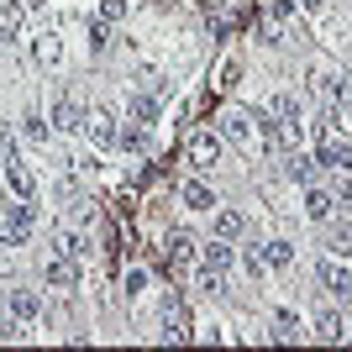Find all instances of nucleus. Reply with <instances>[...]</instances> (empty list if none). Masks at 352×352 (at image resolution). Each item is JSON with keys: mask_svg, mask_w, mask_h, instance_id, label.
Masks as SVG:
<instances>
[{"mask_svg": "<svg viewBox=\"0 0 352 352\" xmlns=\"http://www.w3.org/2000/svg\"><path fill=\"white\" fill-rule=\"evenodd\" d=\"M316 168H321V163L310 158V153H289V158H284V174H289L294 184H316Z\"/></svg>", "mask_w": 352, "mask_h": 352, "instance_id": "obj_17", "label": "nucleus"}, {"mask_svg": "<svg viewBox=\"0 0 352 352\" xmlns=\"http://www.w3.org/2000/svg\"><path fill=\"white\" fill-rule=\"evenodd\" d=\"M163 337H168V342H184V337H190V321H184V305H179L174 294L163 300Z\"/></svg>", "mask_w": 352, "mask_h": 352, "instance_id": "obj_13", "label": "nucleus"}, {"mask_svg": "<svg viewBox=\"0 0 352 352\" xmlns=\"http://www.w3.org/2000/svg\"><path fill=\"white\" fill-rule=\"evenodd\" d=\"M221 153H226V137L210 132V126L190 137V163H195V168H210V163H221Z\"/></svg>", "mask_w": 352, "mask_h": 352, "instance_id": "obj_4", "label": "nucleus"}, {"mask_svg": "<svg viewBox=\"0 0 352 352\" xmlns=\"http://www.w3.org/2000/svg\"><path fill=\"white\" fill-rule=\"evenodd\" d=\"M294 16V0H268V21H289Z\"/></svg>", "mask_w": 352, "mask_h": 352, "instance_id": "obj_34", "label": "nucleus"}, {"mask_svg": "<svg viewBox=\"0 0 352 352\" xmlns=\"http://www.w3.org/2000/svg\"><path fill=\"white\" fill-rule=\"evenodd\" d=\"M27 226H11V221H0V248H27Z\"/></svg>", "mask_w": 352, "mask_h": 352, "instance_id": "obj_26", "label": "nucleus"}, {"mask_svg": "<svg viewBox=\"0 0 352 352\" xmlns=\"http://www.w3.org/2000/svg\"><path fill=\"white\" fill-rule=\"evenodd\" d=\"M58 252H69V258H85V252H89V236L63 232V236H58Z\"/></svg>", "mask_w": 352, "mask_h": 352, "instance_id": "obj_27", "label": "nucleus"}, {"mask_svg": "<svg viewBox=\"0 0 352 352\" xmlns=\"http://www.w3.org/2000/svg\"><path fill=\"white\" fill-rule=\"evenodd\" d=\"M0 221H11V226H27V232H32V226H37V206H32V200H16V206H6Z\"/></svg>", "mask_w": 352, "mask_h": 352, "instance_id": "obj_23", "label": "nucleus"}, {"mask_svg": "<svg viewBox=\"0 0 352 352\" xmlns=\"http://www.w3.org/2000/svg\"><path fill=\"white\" fill-rule=\"evenodd\" d=\"M347 11H352V0H347Z\"/></svg>", "mask_w": 352, "mask_h": 352, "instance_id": "obj_38", "label": "nucleus"}, {"mask_svg": "<svg viewBox=\"0 0 352 352\" xmlns=\"http://www.w3.org/2000/svg\"><path fill=\"white\" fill-rule=\"evenodd\" d=\"M305 216H310V221H331V216H337V200H331V190H321V184H305Z\"/></svg>", "mask_w": 352, "mask_h": 352, "instance_id": "obj_11", "label": "nucleus"}, {"mask_svg": "<svg viewBox=\"0 0 352 352\" xmlns=\"http://www.w3.org/2000/svg\"><path fill=\"white\" fill-rule=\"evenodd\" d=\"M121 147H137V153H147V126H126V132H121Z\"/></svg>", "mask_w": 352, "mask_h": 352, "instance_id": "obj_30", "label": "nucleus"}, {"mask_svg": "<svg viewBox=\"0 0 352 352\" xmlns=\"http://www.w3.org/2000/svg\"><path fill=\"white\" fill-rule=\"evenodd\" d=\"M221 137H226V142H248L252 137V116L248 111H226V116H221Z\"/></svg>", "mask_w": 352, "mask_h": 352, "instance_id": "obj_16", "label": "nucleus"}, {"mask_svg": "<svg viewBox=\"0 0 352 352\" xmlns=\"http://www.w3.org/2000/svg\"><path fill=\"white\" fill-rule=\"evenodd\" d=\"M242 263H248V274H252V279H263V248H248V252H242Z\"/></svg>", "mask_w": 352, "mask_h": 352, "instance_id": "obj_32", "label": "nucleus"}, {"mask_svg": "<svg viewBox=\"0 0 352 352\" xmlns=\"http://www.w3.org/2000/svg\"><path fill=\"white\" fill-rule=\"evenodd\" d=\"M263 263L268 268H294V242H263Z\"/></svg>", "mask_w": 352, "mask_h": 352, "instance_id": "obj_21", "label": "nucleus"}, {"mask_svg": "<svg viewBox=\"0 0 352 352\" xmlns=\"http://www.w3.org/2000/svg\"><path fill=\"white\" fill-rule=\"evenodd\" d=\"M331 200H337V210H352V174H337V184H331Z\"/></svg>", "mask_w": 352, "mask_h": 352, "instance_id": "obj_28", "label": "nucleus"}, {"mask_svg": "<svg viewBox=\"0 0 352 352\" xmlns=\"http://www.w3.org/2000/svg\"><path fill=\"white\" fill-rule=\"evenodd\" d=\"M331 258H352V221L331 226Z\"/></svg>", "mask_w": 352, "mask_h": 352, "instance_id": "obj_24", "label": "nucleus"}, {"mask_svg": "<svg viewBox=\"0 0 352 352\" xmlns=\"http://www.w3.org/2000/svg\"><path fill=\"white\" fill-rule=\"evenodd\" d=\"M158 116H163V100L153 95V89H132V95H126V121H137V126H153Z\"/></svg>", "mask_w": 352, "mask_h": 352, "instance_id": "obj_5", "label": "nucleus"}, {"mask_svg": "<svg viewBox=\"0 0 352 352\" xmlns=\"http://www.w3.org/2000/svg\"><path fill=\"white\" fill-rule=\"evenodd\" d=\"M316 284H321L331 300H352V268L342 258H321L316 263Z\"/></svg>", "mask_w": 352, "mask_h": 352, "instance_id": "obj_1", "label": "nucleus"}, {"mask_svg": "<svg viewBox=\"0 0 352 352\" xmlns=\"http://www.w3.org/2000/svg\"><path fill=\"white\" fill-rule=\"evenodd\" d=\"M6 184H11L16 200H37V179L21 158H16V147H6Z\"/></svg>", "mask_w": 352, "mask_h": 352, "instance_id": "obj_3", "label": "nucleus"}, {"mask_svg": "<svg viewBox=\"0 0 352 352\" xmlns=\"http://www.w3.org/2000/svg\"><path fill=\"white\" fill-rule=\"evenodd\" d=\"M85 116H89L85 105H79V100H69V95H63V100L53 105V116H47V121H53L58 132H85Z\"/></svg>", "mask_w": 352, "mask_h": 352, "instance_id": "obj_7", "label": "nucleus"}, {"mask_svg": "<svg viewBox=\"0 0 352 352\" xmlns=\"http://www.w3.org/2000/svg\"><path fill=\"white\" fill-rule=\"evenodd\" d=\"M21 21H27V6H21V0H0V37H6V43L21 37Z\"/></svg>", "mask_w": 352, "mask_h": 352, "instance_id": "obj_14", "label": "nucleus"}, {"mask_svg": "<svg viewBox=\"0 0 352 352\" xmlns=\"http://www.w3.org/2000/svg\"><path fill=\"white\" fill-rule=\"evenodd\" d=\"M6 305H11L16 321H37V316H43V300H37V289H11V300H6Z\"/></svg>", "mask_w": 352, "mask_h": 352, "instance_id": "obj_15", "label": "nucleus"}, {"mask_svg": "<svg viewBox=\"0 0 352 352\" xmlns=\"http://www.w3.org/2000/svg\"><path fill=\"white\" fill-rule=\"evenodd\" d=\"M316 337H321V342H342V337H347L342 310H321V316H316Z\"/></svg>", "mask_w": 352, "mask_h": 352, "instance_id": "obj_20", "label": "nucleus"}, {"mask_svg": "<svg viewBox=\"0 0 352 352\" xmlns=\"http://www.w3.org/2000/svg\"><path fill=\"white\" fill-rule=\"evenodd\" d=\"M32 58H37V63H53V58H58V37L47 32L43 43H32Z\"/></svg>", "mask_w": 352, "mask_h": 352, "instance_id": "obj_29", "label": "nucleus"}, {"mask_svg": "<svg viewBox=\"0 0 352 352\" xmlns=\"http://www.w3.org/2000/svg\"><path fill=\"white\" fill-rule=\"evenodd\" d=\"M195 258V236L190 232H168V263H190Z\"/></svg>", "mask_w": 352, "mask_h": 352, "instance_id": "obj_22", "label": "nucleus"}, {"mask_svg": "<svg viewBox=\"0 0 352 352\" xmlns=\"http://www.w3.org/2000/svg\"><path fill=\"white\" fill-rule=\"evenodd\" d=\"M232 263H236V248L226 242V236H216V242H206V248H200V268H216V274H226Z\"/></svg>", "mask_w": 352, "mask_h": 352, "instance_id": "obj_9", "label": "nucleus"}, {"mask_svg": "<svg viewBox=\"0 0 352 352\" xmlns=\"http://www.w3.org/2000/svg\"><path fill=\"white\" fill-rule=\"evenodd\" d=\"M216 236H226V242H236V236H248V216L242 210H216Z\"/></svg>", "mask_w": 352, "mask_h": 352, "instance_id": "obj_18", "label": "nucleus"}, {"mask_svg": "<svg viewBox=\"0 0 352 352\" xmlns=\"http://www.w3.org/2000/svg\"><path fill=\"white\" fill-rule=\"evenodd\" d=\"M85 132H89V142H95V147H116L121 142L116 116H111V111H89V116H85Z\"/></svg>", "mask_w": 352, "mask_h": 352, "instance_id": "obj_6", "label": "nucleus"}, {"mask_svg": "<svg viewBox=\"0 0 352 352\" xmlns=\"http://www.w3.org/2000/svg\"><path fill=\"white\" fill-rule=\"evenodd\" d=\"M105 43H111V21L95 16V21H89V47H105Z\"/></svg>", "mask_w": 352, "mask_h": 352, "instance_id": "obj_31", "label": "nucleus"}, {"mask_svg": "<svg viewBox=\"0 0 352 352\" xmlns=\"http://www.w3.org/2000/svg\"><path fill=\"white\" fill-rule=\"evenodd\" d=\"M252 121H258V137H263V147H268V153H279V147H289V137H284V121L274 116V111H258Z\"/></svg>", "mask_w": 352, "mask_h": 352, "instance_id": "obj_10", "label": "nucleus"}, {"mask_svg": "<svg viewBox=\"0 0 352 352\" xmlns=\"http://www.w3.org/2000/svg\"><path fill=\"white\" fill-rule=\"evenodd\" d=\"M27 331H21V321L16 316H0V342H21Z\"/></svg>", "mask_w": 352, "mask_h": 352, "instance_id": "obj_33", "label": "nucleus"}, {"mask_svg": "<svg viewBox=\"0 0 352 352\" xmlns=\"http://www.w3.org/2000/svg\"><path fill=\"white\" fill-rule=\"evenodd\" d=\"M147 289V268H132V274H126V294H142Z\"/></svg>", "mask_w": 352, "mask_h": 352, "instance_id": "obj_36", "label": "nucleus"}, {"mask_svg": "<svg viewBox=\"0 0 352 352\" xmlns=\"http://www.w3.org/2000/svg\"><path fill=\"white\" fill-rule=\"evenodd\" d=\"M43 284L47 289H79V258H69V252L43 258Z\"/></svg>", "mask_w": 352, "mask_h": 352, "instance_id": "obj_2", "label": "nucleus"}, {"mask_svg": "<svg viewBox=\"0 0 352 352\" xmlns=\"http://www.w3.org/2000/svg\"><path fill=\"white\" fill-rule=\"evenodd\" d=\"M316 163L331 168V174H352V142H326L321 153H316Z\"/></svg>", "mask_w": 352, "mask_h": 352, "instance_id": "obj_12", "label": "nucleus"}, {"mask_svg": "<svg viewBox=\"0 0 352 352\" xmlns=\"http://www.w3.org/2000/svg\"><path fill=\"white\" fill-rule=\"evenodd\" d=\"M126 16V0H100V21H121Z\"/></svg>", "mask_w": 352, "mask_h": 352, "instance_id": "obj_35", "label": "nucleus"}, {"mask_svg": "<svg viewBox=\"0 0 352 352\" xmlns=\"http://www.w3.org/2000/svg\"><path fill=\"white\" fill-rule=\"evenodd\" d=\"M179 195H184V206H190L195 216H210V210L221 206L216 190H210V184H200V179H184V190H179Z\"/></svg>", "mask_w": 352, "mask_h": 352, "instance_id": "obj_8", "label": "nucleus"}, {"mask_svg": "<svg viewBox=\"0 0 352 352\" xmlns=\"http://www.w3.org/2000/svg\"><path fill=\"white\" fill-rule=\"evenodd\" d=\"M294 6H305V11H321L326 0H294Z\"/></svg>", "mask_w": 352, "mask_h": 352, "instance_id": "obj_37", "label": "nucleus"}, {"mask_svg": "<svg viewBox=\"0 0 352 352\" xmlns=\"http://www.w3.org/2000/svg\"><path fill=\"white\" fill-rule=\"evenodd\" d=\"M316 95H321V100H347V79H342V74H331V69H321L316 74Z\"/></svg>", "mask_w": 352, "mask_h": 352, "instance_id": "obj_19", "label": "nucleus"}, {"mask_svg": "<svg viewBox=\"0 0 352 352\" xmlns=\"http://www.w3.org/2000/svg\"><path fill=\"white\" fill-rule=\"evenodd\" d=\"M47 132H53V126H47L37 111H32V116H21V137H27V142H47Z\"/></svg>", "mask_w": 352, "mask_h": 352, "instance_id": "obj_25", "label": "nucleus"}]
</instances>
